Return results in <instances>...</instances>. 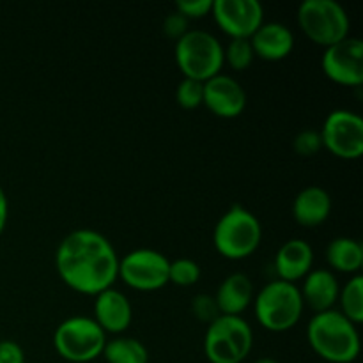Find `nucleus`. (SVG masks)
<instances>
[{"instance_id": "1", "label": "nucleus", "mask_w": 363, "mask_h": 363, "mask_svg": "<svg viewBox=\"0 0 363 363\" xmlns=\"http://www.w3.org/2000/svg\"><path fill=\"white\" fill-rule=\"evenodd\" d=\"M119 259L108 238L84 227L62 238L55 252V268L69 289L96 296L119 279Z\"/></svg>"}, {"instance_id": "2", "label": "nucleus", "mask_w": 363, "mask_h": 363, "mask_svg": "<svg viewBox=\"0 0 363 363\" xmlns=\"http://www.w3.org/2000/svg\"><path fill=\"white\" fill-rule=\"evenodd\" d=\"M312 351L330 363H353L360 354V332L337 308L318 312L307 325Z\"/></svg>"}, {"instance_id": "3", "label": "nucleus", "mask_w": 363, "mask_h": 363, "mask_svg": "<svg viewBox=\"0 0 363 363\" xmlns=\"http://www.w3.org/2000/svg\"><path fill=\"white\" fill-rule=\"evenodd\" d=\"M254 314L259 325L273 333L294 328L303 315L305 305L296 284L275 279L254 296Z\"/></svg>"}, {"instance_id": "4", "label": "nucleus", "mask_w": 363, "mask_h": 363, "mask_svg": "<svg viewBox=\"0 0 363 363\" xmlns=\"http://www.w3.org/2000/svg\"><path fill=\"white\" fill-rule=\"evenodd\" d=\"M262 241V225L250 209L230 206L216 222L213 245L222 257L241 261L254 254Z\"/></svg>"}, {"instance_id": "5", "label": "nucleus", "mask_w": 363, "mask_h": 363, "mask_svg": "<svg viewBox=\"0 0 363 363\" xmlns=\"http://www.w3.org/2000/svg\"><path fill=\"white\" fill-rule=\"evenodd\" d=\"M174 57L183 78L206 82L222 73L223 45L211 32L190 28L174 46Z\"/></svg>"}, {"instance_id": "6", "label": "nucleus", "mask_w": 363, "mask_h": 363, "mask_svg": "<svg viewBox=\"0 0 363 363\" xmlns=\"http://www.w3.org/2000/svg\"><path fill=\"white\" fill-rule=\"evenodd\" d=\"M254 347V330L243 315H220L208 325L204 354L211 363H241Z\"/></svg>"}, {"instance_id": "7", "label": "nucleus", "mask_w": 363, "mask_h": 363, "mask_svg": "<svg viewBox=\"0 0 363 363\" xmlns=\"http://www.w3.org/2000/svg\"><path fill=\"white\" fill-rule=\"evenodd\" d=\"M106 333L89 315H71L53 332L57 354L71 363H87L101 357Z\"/></svg>"}, {"instance_id": "8", "label": "nucleus", "mask_w": 363, "mask_h": 363, "mask_svg": "<svg viewBox=\"0 0 363 363\" xmlns=\"http://www.w3.org/2000/svg\"><path fill=\"white\" fill-rule=\"evenodd\" d=\"M298 25L315 45L328 48L350 35V14L337 0H305L298 7Z\"/></svg>"}, {"instance_id": "9", "label": "nucleus", "mask_w": 363, "mask_h": 363, "mask_svg": "<svg viewBox=\"0 0 363 363\" xmlns=\"http://www.w3.org/2000/svg\"><path fill=\"white\" fill-rule=\"evenodd\" d=\"M170 261L152 248H137L119 259V279L140 293L160 291L169 284Z\"/></svg>"}, {"instance_id": "10", "label": "nucleus", "mask_w": 363, "mask_h": 363, "mask_svg": "<svg viewBox=\"0 0 363 363\" xmlns=\"http://www.w3.org/2000/svg\"><path fill=\"white\" fill-rule=\"evenodd\" d=\"M319 135L323 147L337 158L358 160L363 155V119L353 110H332Z\"/></svg>"}, {"instance_id": "11", "label": "nucleus", "mask_w": 363, "mask_h": 363, "mask_svg": "<svg viewBox=\"0 0 363 363\" xmlns=\"http://www.w3.org/2000/svg\"><path fill=\"white\" fill-rule=\"evenodd\" d=\"M321 67L333 84L358 87L363 82V41L347 35L342 41L325 48Z\"/></svg>"}, {"instance_id": "12", "label": "nucleus", "mask_w": 363, "mask_h": 363, "mask_svg": "<svg viewBox=\"0 0 363 363\" xmlns=\"http://www.w3.org/2000/svg\"><path fill=\"white\" fill-rule=\"evenodd\" d=\"M211 14L230 39H250L264 23V7L259 0H213Z\"/></svg>"}, {"instance_id": "13", "label": "nucleus", "mask_w": 363, "mask_h": 363, "mask_svg": "<svg viewBox=\"0 0 363 363\" xmlns=\"http://www.w3.org/2000/svg\"><path fill=\"white\" fill-rule=\"evenodd\" d=\"M202 105L216 117L234 119L247 108V92L234 77L218 73L204 82V101Z\"/></svg>"}, {"instance_id": "14", "label": "nucleus", "mask_w": 363, "mask_h": 363, "mask_svg": "<svg viewBox=\"0 0 363 363\" xmlns=\"http://www.w3.org/2000/svg\"><path fill=\"white\" fill-rule=\"evenodd\" d=\"M92 312H94L92 319L98 323V326L106 335L124 333L130 328L131 319H133V308H131L130 300L116 287H110V289L96 294Z\"/></svg>"}, {"instance_id": "15", "label": "nucleus", "mask_w": 363, "mask_h": 363, "mask_svg": "<svg viewBox=\"0 0 363 363\" xmlns=\"http://www.w3.org/2000/svg\"><path fill=\"white\" fill-rule=\"evenodd\" d=\"M305 307L311 308L314 314L335 308L339 300L340 284L335 273L326 268H312L307 273L301 286L298 287Z\"/></svg>"}, {"instance_id": "16", "label": "nucleus", "mask_w": 363, "mask_h": 363, "mask_svg": "<svg viewBox=\"0 0 363 363\" xmlns=\"http://www.w3.org/2000/svg\"><path fill=\"white\" fill-rule=\"evenodd\" d=\"M312 266H314V250L301 238H293V240L282 243V247L275 254V261H273L277 279L291 284L303 280Z\"/></svg>"}, {"instance_id": "17", "label": "nucleus", "mask_w": 363, "mask_h": 363, "mask_svg": "<svg viewBox=\"0 0 363 363\" xmlns=\"http://www.w3.org/2000/svg\"><path fill=\"white\" fill-rule=\"evenodd\" d=\"M255 57L268 62L286 59L294 48V34L280 21H264L250 38Z\"/></svg>"}, {"instance_id": "18", "label": "nucleus", "mask_w": 363, "mask_h": 363, "mask_svg": "<svg viewBox=\"0 0 363 363\" xmlns=\"http://www.w3.org/2000/svg\"><path fill=\"white\" fill-rule=\"evenodd\" d=\"M332 213V197L321 186H305L293 201V216L296 223L307 229L321 225Z\"/></svg>"}, {"instance_id": "19", "label": "nucleus", "mask_w": 363, "mask_h": 363, "mask_svg": "<svg viewBox=\"0 0 363 363\" xmlns=\"http://www.w3.org/2000/svg\"><path fill=\"white\" fill-rule=\"evenodd\" d=\"M254 284L245 273H230L216 289L215 301L222 315H241L254 301Z\"/></svg>"}, {"instance_id": "20", "label": "nucleus", "mask_w": 363, "mask_h": 363, "mask_svg": "<svg viewBox=\"0 0 363 363\" xmlns=\"http://www.w3.org/2000/svg\"><path fill=\"white\" fill-rule=\"evenodd\" d=\"M326 261L333 273L358 275L363 266V247L358 240L350 236L333 238L326 247Z\"/></svg>"}, {"instance_id": "21", "label": "nucleus", "mask_w": 363, "mask_h": 363, "mask_svg": "<svg viewBox=\"0 0 363 363\" xmlns=\"http://www.w3.org/2000/svg\"><path fill=\"white\" fill-rule=\"evenodd\" d=\"M101 357L106 363H149V351L145 344L124 335L106 340Z\"/></svg>"}, {"instance_id": "22", "label": "nucleus", "mask_w": 363, "mask_h": 363, "mask_svg": "<svg viewBox=\"0 0 363 363\" xmlns=\"http://www.w3.org/2000/svg\"><path fill=\"white\" fill-rule=\"evenodd\" d=\"M339 308L337 311L342 315H346L351 323L360 326L363 323V277L353 275L342 287L339 293Z\"/></svg>"}, {"instance_id": "23", "label": "nucleus", "mask_w": 363, "mask_h": 363, "mask_svg": "<svg viewBox=\"0 0 363 363\" xmlns=\"http://www.w3.org/2000/svg\"><path fill=\"white\" fill-rule=\"evenodd\" d=\"M255 59L250 39H230L229 45L223 48V60L234 71H245L252 66Z\"/></svg>"}, {"instance_id": "24", "label": "nucleus", "mask_w": 363, "mask_h": 363, "mask_svg": "<svg viewBox=\"0 0 363 363\" xmlns=\"http://www.w3.org/2000/svg\"><path fill=\"white\" fill-rule=\"evenodd\" d=\"M201 279V266L194 259L181 257L176 261H170L169 268V282L179 287H191Z\"/></svg>"}, {"instance_id": "25", "label": "nucleus", "mask_w": 363, "mask_h": 363, "mask_svg": "<svg viewBox=\"0 0 363 363\" xmlns=\"http://www.w3.org/2000/svg\"><path fill=\"white\" fill-rule=\"evenodd\" d=\"M176 101L184 110L199 108L204 101V82L183 78L176 87Z\"/></svg>"}, {"instance_id": "26", "label": "nucleus", "mask_w": 363, "mask_h": 363, "mask_svg": "<svg viewBox=\"0 0 363 363\" xmlns=\"http://www.w3.org/2000/svg\"><path fill=\"white\" fill-rule=\"evenodd\" d=\"M293 149L301 158H312L323 149L321 135L318 130H301L293 138Z\"/></svg>"}, {"instance_id": "27", "label": "nucleus", "mask_w": 363, "mask_h": 363, "mask_svg": "<svg viewBox=\"0 0 363 363\" xmlns=\"http://www.w3.org/2000/svg\"><path fill=\"white\" fill-rule=\"evenodd\" d=\"M191 312H194L199 321L206 323V325H211L216 318L222 315L215 301V296H211V294H197L191 301Z\"/></svg>"}, {"instance_id": "28", "label": "nucleus", "mask_w": 363, "mask_h": 363, "mask_svg": "<svg viewBox=\"0 0 363 363\" xmlns=\"http://www.w3.org/2000/svg\"><path fill=\"white\" fill-rule=\"evenodd\" d=\"M188 30H190V20H188L186 16H183L181 13H177L176 9H174L172 13L167 14L165 20H163V32H165V35L169 39L177 41V39L183 38Z\"/></svg>"}, {"instance_id": "29", "label": "nucleus", "mask_w": 363, "mask_h": 363, "mask_svg": "<svg viewBox=\"0 0 363 363\" xmlns=\"http://www.w3.org/2000/svg\"><path fill=\"white\" fill-rule=\"evenodd\" d=\"M213 0H177L176 11L186 16L188 20H199L208 14H211Z\"/></svg>"}, {"instance_id": "30", "label": "nucleus", "mask_w": 363, "mask_h": 363, "mask_svg": "<svg viewBox=\"0 0 363 363\" xmlns=\"http://www.w3.org/2000/svg\"><path fill=\"white\" fill-rule=\"evenodd\" d=\"M0 363H25L23 347L14 340H0Z\"/></svg>"}, {"instance_id": "31", "label": "nucleus", "mask_w": 363, "mask_h": 363, "mask_svg": "<svg viewBox=\"0 0 363 363\" xmlns=\"http://www.w3.org/2000/svg\"><path fill=\"white\" fill-rule=\"evenodd\" d=\"M7 218H9V201H7L4 188L0 186V236H2L4 229L7 225Z\"/></svg>"}, {"instance_id": "32", "label": "nucleus", "mask_w": 363, "mask_h": 363, "mask_svg": "<svg viewBox=\"0 0 363 363\" xmlns=\"http://www.w3.org/2000/svg\"><path fill=\"white\" fill-rule=\"evenodd\" d=\"M254 363H279L275 360V358H269V357H262V358H257Z\"/></svg>"}]
</instances>
